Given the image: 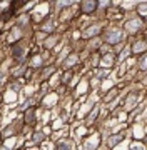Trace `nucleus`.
I'll return each mask as SVG.
<instances>
[{
  "mask_svg": "<svg viewBox=\"0 0 147 150\" xmlns=\"http://www.w3.org/2000/svg\"><path fill=\"white\" fill-rule=\"evenodd\" d=\"M82 7H84V12H90L92 8H95V4L94 2H84Z\"/></svg>",
  "mask_w": 147,
  "mask_h": 150,
  "instance_id": "nucleus-2",
  "label": "nucleus"
},
{
  "mask_svg": "<svg viewBox=\"0 0 147 150\" xmlns=\"http://www.w3.org/2000/svg\"><path fill=\"white\" fill-rule=\"evenodd\" d=\"M99 32V27H94V28H89L87 32L84 33V37H90V35H92V33H97Z\"/></svg>",
  "mask_w": 147,
  "mask_h": 150,
  "instance_id": "nucleus-3",
  "label": "nucleus"
},
{
  "mask_svg": "<svg viewBox=\"0 0 147 150\" xmlns=\"http://www.w3.org/2000/svg\"><path fill=\"white\" fill-rule=\"evenodd\" d=\"M13 55H15V57H20V55H22V48H20V47H17V50L13 52Z\"/></svg>",
  "mask_w": 147,
  "mask_h": 150,
  "instance_id": "nucleus-4",
  "label": "nucleus"
},
{
  "mask_svg": "<svg viewBox=\"0 0 147 150\" xmlns=\"http://www.w3.org/2000/svg\"><path fill=\"white\" fill-rule=\"evenodd\" d=\"M120 38H122V35H120L119 32H110L109 35H107V42H110V43H115V42H119Z\"/></svg>",
  "mask_w": 147,
  "mask_h": 150,
  "instance_id": "nucleus-1",
  "label": "nucleus"
}]
</instances>
